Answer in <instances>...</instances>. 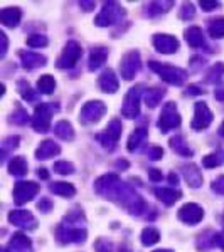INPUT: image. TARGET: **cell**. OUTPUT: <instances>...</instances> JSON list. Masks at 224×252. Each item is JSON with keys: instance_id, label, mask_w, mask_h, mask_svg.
<instances>
[{"instance_id": "1", "label": "cell", "mask_w": 224, "mask_h": 252, "mask_svg": "<svg viewBox=\"0 0 224 252\" xmlns=\"http://www.w3.org/2000/svg\"><path fill=\"white\" fill-rule=\"evenodd\" d=\"M95 192L100 197L123 207L132 215H142L147 209V204L140 193L135 192V189H132L128 184L121 182L116 173H107L98 178L95 182Z\"/></svg>"}, {"instance_id": "2", "label": "cell", "mask_w": 224, "mask_h": 252, "mask_svg": "<svg viewBox=\"0 0 224 252\" xmlns=\"http://www.w3.org/2000/svg\"><path fill=\"white\" fill-rule=\"evenodd\" d=\"M149 67L152 69V71H155L162 81H165L167 84H172V86H182L187 79V71H184V69H181V67L162 64V63H157V61H150Z\"/></svg>"}, {"instance_id": "3", "label": "cell", "mask_w": 224, "mask_h": 252, "mask_svg": "<svg viewBox=\"0 0 224 252\" xmlns=\"http://www.w3.org/2000/svg\"><path fill=\"white\" fill-rule=\"evenodd\" d=\"M125 15H127V10H125L118 2H107L100 14L96 15L95 24L98 27L115 26V24L121 22V20L125 19Z\"/></svg>"}, {"instance_id": "4", "label": "cell", "mask_w": 224, "mask_h": 252, "mask_svg": "<svg viewBox=\"0 0 224 252\" xmlns=\"http://www.w3.org/2000/svg\"><path fill=\"white\" fill-rule=\"evenodd\" d=\"M88 232L86 229H81L79 225H69V223L61 222L56 227V241L61 246H68V244H83L86 241Z\"/></svg>"}, {"instance_id": "5", "label": "cell", "mask_w": 224, "mask_h": 252, "mask_svg": "<svg viewBox=\"0 0 224 252\" xmlns=\"http://www.w3.org/2000/svg\"><path fill=\"white\" fill-rule=\"evenodd\" d=\"M144 93V86L137 84V86L130 88L128 93L125 94L123 104H121V116L128 118V120H135L140 116V97Z\"/></svg>"}, {"instance_id": "6", "label": "cell", "mask_w": 224, "mask_h": 252, "mask_svg": "<svg viewBox=\"0 0 224 252\" xmlns=\"http://www.w3.org/2000/svg\"><path fill=\"white\" fill-rule=\"evenodd\" d=\"M81 56H83V47L76 40H68L61 56L56 61V66L59 69H71L79 63Z\"/></svg>"}, {"instance_id": "7", "label": "cell", "mask_w": 224, "mask_h": 252, "mask_svg": "<svg viewBox=\"0 0 224 252\" xmlns=\"http://www.w3.org/2000/svg\"><path fill=\"white\" fill-rule=\"evenodd\" d=\"M181 121L182 120H181V115H179V111H177L176 103L169 101V103H165L164 108H162L157 125H158V129H160L162 133H167L174 128H179V126H181Z\"/></svg>"}, {"instance_id": "8", "label": "cell", "mask_w": 224, "mask_h": 252, "mask_svg": "<svg viewBox=\"0 0 224 252\" xmlns=\"http://www.w3.org/2000/svg\"><path fill=\"white\" fill-rule=\"evenodd\" d=\"M107 113V104L100 99L88 101L79 111V123L81 125H93L98 123Z\"/></svg>"}, {"instance_id": "9", "label": "cell", "mask_w": 224, "mask_h": 252, "mask_svg": "<svg viewBox=\"0 0 224 252\" xmlns=\"http://www.w3.org/2000/svg\"><path fill=\"white\" fill-rule=\"evenodd\" d=\"M121 131H123V128H121V121L120 120H112L107 125V128H105V133L96 135V140H98V143L103 146V148H107L108 152H112V150H115L118 140H120Z\"/></svg>"}, {"instance_id": "10", "label": "cell", "mask_w": 224, "mask_h": 252, "mask_svg": "<svg viewBox=\"0 0 224 252\" xmlns=\"http://www.w3.org/2000/svg\"><path fill=\"white\" fill-rule=\"evenodd\" d=\"M39 184H36V182H17L14 187V192H12L14 204L19 207L27 204L39 193Z\"/></svg>"}, {"instance_id": "11", "label": "cell", "mask_w": 224, "mask_h": 252, "mask_svg": "<svg viewBox=\"0 0 224 252\" xmlns=\"http://www.w3.org/2000/svg\"><path fill=\"white\" fill-rule=\"evenodd\" d=\"M52 104L40 103L34 109V116H32V128L37 133H46L51 128V116H52Z\"/></svg>"}, {"instance_id": "12", "label": "cell", "mask_w": 224, "mask_h": 252, "mask_svg": "<svg viewBox=\"0 0 224 252\" xmlns=\"http://www.w3.org/2000/svg\"><path fill=\"white\" fill-rule=\"evenodd\" d=\"M142 67L138 51H130L120 61V74L125 81H132Z\"/></svg>"}, {"instance_id": "13", "label": "cell", "mask_w": 224, "mask_h": 252, "mask_svg": "<svg viewBox=\"0 0 224 252\" xmlns=\"http://www.w3.org/2000/svg\"><path fill=\"white\" fill-rule=\"evenodd\" d=\"M213 111L209 109L206 103H202V101H197V103L194 104V118H192V126L194 131H202V129L209 128L211 123H213Z\"/></svg>"}, {"instance_id": "14", "label": "cell", "mask_w": 224, "mask_h": 252, "mask_svg": "<svg viewBox=\"0 0 224 252\" xmlns=\"http://www.w3.org/2000/svg\"><path fill=\"white\" fill-rule=\"evenodd\" d=\"M9 222L12 225L20 227L26 230H36L37 229V219L34 217V214L24 209H15L9 214Z\"/></svg>"}, {"instance_id": "15", "label": "cell", "mask_w": 224, "mask_h": 252, "mask_svg": "<svg viewBox=\"0 0 224 252\" xmlns=\"http://www.w3.org/2000/svg\"><path fill=\"white\" fill-rule=\"evenodd\" d=\"M177 217L179 220L187 223V225H195V223H199L204 219V209L201 205L189 202V204H184L179 209Z\"/></svg>"}, {"instance_id": "16", "label": "cell", "mask_w": 224, "mask_h": 252, "mask_svg": "<svg viewBox=\"0 0 224 252\" xmlns=\"http://www.w3.org/2000/svg\"><path fill=\"white\" fill-rule=\"evenodd\" d=\"M152 44L158 52H162V54H174V52H177L179 47H181L179 40L174 37V35H169V34H155L152 39Z\"/></svg>"}, {"instance_id": "17", "label": "cell", "mask_w": 224, "mask_h": 252, "mask_svg": "<svg viewBox=\"0 0 224 252\" xmlns=\"http://www.w3.org/2000/svg\"><path fill=\"white\" fill-rule=\"evenodd\" d=\"M2 252H34V249H32V241L26 234L15 232Z\"/></svg>"}, {"instance_id": "18", "label": "cell", "mask_w": 224, "mask_h": 252, "mask_svg": "<svg viewBox=\"0 0 224 252\" xmlns=\"http://www.w3.org/2000/svg\"><path fill=\"white\" fill-rule=\"evenodd\" d=\"M20 58V64H22L24 69L27 71H34L37 67H44L47 64V58L42 54H37V52H31V51H20L19 52Z\"/></svg>"}, {"instance_id": "19", "label": "cell", "mask_w": 224, "mask_h": 252, "mask_svg": "<svg viewBox=\"0 0 224 252\" xmlns=\"http://www.w3.org/2000/svg\"><path fill=\"white\" fill-rule=\"evenodd\" d=\"M98 86L101 88L103 93H108V94H115L120 88V83H118V78L113 72V69H105L103 72L98 78Z\"/></svg>"}, {"instance_id": "20", "label": "cell", "mask_w": 224, "mask_h": 252, "mask_svg": "<svg viewBox=\"0 0 224 252\" xmlns=\"http://www.w3.org/2000/svg\"><path fill=\"white\" fill-rule=\"evenodd\" d=\"M20 19H22V10L19 7H7V9H2V12H0V22L9 29H15L19 26Z\"/></svg>"}, {"instance_id": "21", "label": "cell", "mask_w": 224, "mask_h": 252, "mask_svg": "<svg viewBox=\"0 0 224 252\" xmlns=\"http://www.w3.org/2000/svg\"><path fill=\"white\" fill-rule=\"evenodd\" d=\"M61 153V146L58 143H54V140H44L40 141V145L36 150V158L37 160H47Z\"/></svg>"}, {"instance_id": "22", "label": "cell", "mask_w": 224, "mask_h": 252, "mask_svg": "<svg viewBox=\"0 0 224 252\" xmlns=\"http://www.w3.org/2000/svg\"><path fill=\"white\" fill-rule=\"evenodd\" d=\"M182 175H184V178H186V182H187V185L190 187V189H199V187L202 185V173H201V170L197 168L195 165H184L182 166Z\"/></svg>"}, {"instance_id": "23", "label": "cell", "mask_w": 224, "mask_h": 252, "mask_svg": "<svg viewBox=\"0 0 224 252\" xmlns=\"http://www.w3.org/2000/svg\"><path fill=\"white\" fill-rule=\"evenodd\" d=\"M153 193H155V197L162 202V204H165L169 207L174 205L179 198L182 197V193L179 192V190L169 189V187H155V189H153Z\"/></svg>"}, {"instance_id": "24", "label": "cell", "mask_w": 224, "mask_h": 252, "mask_svg": "<svg viewBox=\"0 0 224 252\" xmlns=\"http://www.w3.org/2000/svg\"><path fill=\"white\" fill-rule=\"evenodd\" d=\"M108 59V49L107 47H93L89 52V59H88V69L89 71H96L107 63Z\"/></svg>"}, {"instance_id": "25", "label": "cell", "mask_w": 224, "mask_h": 252, "mask_svg": "<svg viewBox=\"0 0 224 252\" xmlns=\"http://www.w3.org/2000/svg\"><path fill=\"white\" fill-rule=\"evenodd\" d=\"M184 37H186V42L189 44L190 47H202V46H206L202 29H201V27H197V26H190L189 29H186Z\"/></svg>"}, {"instance_id": "26", "label": "cell", "mask_w": 224, "mask_h": 252, "mask_svg": "<svg viewBox=\"0 0 224 252\" xmlns=\"http://www.w3.org/2000/svg\"><path fill=\"white\" fill-rule=\"evenodd\" d=\"M174 7V2H150L144 5V15L145 17H157L165 12H169Z\"/></svg>"}, {"instance_id": "27", "label": "cell", "mask_w": 224, "mask_h": 252, "mask_svg": "<svg viewBox=\"0 0 224 252\" xmlns=\"http://www.w3.org/2000/svg\"><path fill=\"white\" fill-rule=\"evenodd\" d=\"M169 145H170V148L174 150V152L177 153V155H181V157H186V158H190L194 155V150L190 148L189 143L184 140L182 136H172L170 138V141H169Z\"/></svg>"}, {"instance_id": "28", "label": "cell", "mask_w": 224, "mask_h": 252, "mask_svg": "<svg viewBox=\"0 0 224 252\" xmlns=\"http://www.w3.org/2000/svg\"><path fill=\"white\" fill-rule=\"evenodd\" d=\"M147 135H149V131H147V128H144V126H140V128H137L135 131L130 135L128 141H127V150L130 153L137 152L138 148L142 146V143L147 140Z\"/></svg>"}, {"instance_id": "29", "label": "cell", "mask_w": 224, "mask_h": 252, "mask_svg": "<svg viewBox=\"0 0 224 252\" xmlns=\"http://www.w3.org/2000/svg\"><path fill=\"white\" fill-rule=\"evenodd\" d=\"M29 172V165H27V160L24 157H14L9 161V173L12 177H24Z\"/></svg>"}, {"instance_id": "30", "label": "cell", "mask_w": 224, "mask_h": 252, "mask_svg": "<svg viewBox=\"0 0 224 252\" xmlns=\"http://www.w3.org/2000/svg\"><path fill=\"white\" fill-rule=\"evenodd\" d=\"M49 190L54 195H59V197L64 198H71L76 195L75 185L68 184V182H54V184H51V187H49Z\"/></svg>"}, {"instance_id": "31", "label": "cell", "mask_w": 224, "mask_h": 252, "mask_svg": "<svg viewBox=\"0 0 224 252\" xmlns=\"http://www.w3.org/2000/svg\"><path fill=\"white\" fill-rule=\"evenodd\" d=\"M145 104L147 108L153 109L158 106V103L162 101V97L165 96V89L164 88H152V89H147L145 91Z\"/></svg>"}, {"instance_id": "32", "label": "cell", "mask_w": 224, "mask_h": 252, "mask_svg": "<svg viewBox=\"0 0 224 252\" xmlns=\"http://www.w3.org/2000/svg\"><path fill=\"white\" fill-rule=\"evenodd\" d=\"M54 133H56V136L61 138V140H66V141L75 140V129H73V125L66 120L58 121V123L54 125Z\"/></svg>"}, {"instance_id": "33", "label": "cell", "mask_w": 224, "mask_h": 252, "mask_svg": "<svg viewBox=\"0 0 224 252\" xmlns=\"http://www.w3.org/2000/svg\"><path fill=\"white\" fill-rule=\"evenodd\" d=\"M140 241L145 247L155 246V244L160 241V232H158L155 227H145L140 234Z\"/></svg>"}, {"instance_id": "34", "label": "cell", "mask_w": 224, "mask_h": 252, "mask_svg": "<svg viewBox=\"0 0 224 252\" xmlns=\"http://www.w3.org/2000/svg\"><path fill=\"white\" fill-rule=\"evenodd\" d=\"M56 89V79L51 74H44L37 79V91L40 94H52Z\"/></svg>"}, {"instance_id": "35", "label": "cell", "mask_w": 224, "mask_h": 252, "mask_svg": "<svg viewBox=\"0 0 224 252\" xmlns=\"http://www.w3.org/2000/svg\"><path fill=\"white\" fill-rule=\"evenodd\" d=\"M17 91H19V94L27 101V103H36V101H37V94H36L34 89L31 88V84L27 83L26 79L17 81Z\"/></svg>"}, {"instance_id": "36", "label": "cell", "mask_w": 224, "mask_h": 252, "mask_svg": "<svg viewBox=\"0 0 224 252\" xmlns=\"http://www.w3.org/2000/svg\"><path fill=\"white\" fill-rule=\"evenodd\" d=\"M207 32L213 39H223L224 37V17H218L209 20L207 24Z\"/></svg>"}, {"instance_id": "37", "label": "cell", "mask_w": 224, "mask_h": 252, "mask_svg": "<svg viewBox=\"0 0 224 252\" xmlns=\"http://www.w3.org/2000/svg\"><path fill=\"white\" fill-rule=\"evenodd\" d=\"M224 76V64L223 63H216L213 67L207 71L206 78H204V83L207 84H216L221 81V78Z\"/></svg>"}, {"instance_id": "38", "label": "cell", "mask_w": 224, "mask_h": 252, "mask_svg": "<svg viewBox=\"0 0 224 252\" xmlns=\"http://www.w3.org/2000/svg\"><path fill=\"white\" fill-rule=\"evenodd\" d=\"M202 165H204L206 168H216V166L224 165V150H219V152L204 157L202 158Z\"/></svg>"}, {"instance_id": "39", "label": "cell", "mask_w": 224, "mask_h": 252, "mask_svg": "<svg viewBox=\"0 0 224 252\" xmlns=\"http://www.w3.org/2000/svg\"><path fill=\"white\" fill-rule=\"evenodd\" d=\"M20 143V138L19 136H9L3 140L2 143V161H5V158L10 155V153H14V150L17 148Z\"/></svg>"}, {"instance_id": "40", "label": "cell", "mask_w": 224, "mask_h": 252, "mask_svg": "<svg viewBox=\"0 0 224 252\" xmlns=\"http://www.w3.org/2000/svg\"><path fill=\"white\" fill-rule=\"evenodd\" d=\"M27 121H29V115H27V111L24 108H17L14 113H12V116H10V123H14V125H19V126H22V125H27Z\"/></svg>"}, {"instance_id": "41", "label": "cell", "mask_w": 224, "mask_h": 252, "mask_svg": "<svg viewBox=\"0 0 224 252\" xmlns=\"http://www.w3.org/2000/svg\"><path fill=\"white\" fill-rule=\"evenodd\" d=\"M26 42L29 47H46L49 44V39L42 34H32L26 39Z\"/></svg>"}, {"instance_id": "42", "label": "cell", "mask_w": 224, "mask_h": 252, "mask_svg": "<svg viewBox=\"0 0 224 252\" xmlns=\"http://www.w3.org/2000/svg\"><path fill=\"white\" fill-rule=\"evenodd\" d=\"M81 220H84V214L83 210L79 209H73L71 212L66 214V217H64V223H69V225H78Z\"/></svg>"}, {"instance_id": "43", "label": "cell", "mask_w": 224, "mask_h": 252, "mask_svg": "<svg viewBox=\"0 0 224 252\" xmlns=\"http://www.w3.org/2000/svg\"><path fill=\"white\" fill-rule=\"evenodd\" d=\"M54 172L59 173V175H71V173H75V165L69 163V161H66V160L56 161Z\"/></svg>"}, {"instance_id": "44", "label": "cell", "mask_w": 224, "mask_h": 252, "mask_svg": "<svg viewBox=\"0 0 224 252\" xmlns=\"http://www.w3.org/2000/svg\"><path fill=\"white\" fill-rule=\"evenodd\" d=\"M194 15H195L194 3H190V2L182 3V9H181V12H179V17H181L182 20H189V19H192Z\"/></svg>"}, {"instance_id": "45", "label": "cell", "mask_w": 224, "mask_h": 252, "mask_svg": "<svg viewBox=\"0 0 224 252\" xmlns=\"http://www.w3.org/2000/svg\"><path fill=\"white\" fill-rule=\"evenodd\" d=\"M95 251L96 252H113V244H112V241H108V239L100 237L95 242Z\"/></svg>"}, {"instance_id": "46", "label": "cell", "mask_w": 224, "mask_h": 252, "mask_svg": "<svg viewBox=\"0 0 224 252\" xmlns=\"http://www.w3.org/2000/svg\"><path fill=\"white\" fill-rule=\"evenodd\" d=\"M199 5H201L202 10L213 12V10L221 7V2H218V0H201V2H199Z\"/></svg>"}, {"instance_id": "47", "label": "cell", "mask_w": 224, "mask_h": 252, "mask_svg": "<svg viewBox=\"0 0 224 252\" xmlns=\"http://www.w3.org/2000/svg\"><path fill=\"white\" fill-rule=\"evenodd\" d=\"M211 189H213L214 193L224 195V175H221V177L216 178L213 184H211Z\"/></svg>"}, {"instance_id": "48", "label": "cell", "mask_w": 224, "mask_h": 252, "mask_svg": "<svg viewBox=\"0 0 224 252\" xmlns=\"http://www.w3.org/2000/svg\"><path fill=\"white\" fill-rule=\"evenodd\" d=\"M147 155H149L150 160H160V158L164 157V150H162L160 146H150Z\"/></svg>"}, {"instance_id": "49", "label": "cell", "mask_w": 224, "mask_h": 252, "mask_svg": "<svg viewBox=\"0 0 224 252\" xmlns=\"http://www.w3.org/2000/svg\"><path fill=\"white\" fill-rule=\"evenodd\" d=\"M37 209L42 210V212H49V210H52V202L49 200L47 197H42L40 200L37 202Z\"/></svg>"}, {"instance_id": "50", "label": "cell", "mask_w": 224, "mask_h": 252, "mask_svg": "<svg viewBox=\"0 0 224 252\" xmlns=\"http://www.w3.org/2000/svg\"><path fill=\"white\" fill-rule=\"evenodd\" d=\"M206 64V59H202L201 56H194L192 59H190V67H192V71H197V69H201L202 66Z\"/></svg>"}, {"instance_id": "51", "label": "cell", "mask_w": 224, "mask_h": 252, "mask_svg": "<svg viewBox=\"0 0 224 252\" xmlns=\"http://www.w3.org/2000/svg\"><path fill=\"white\" fill-rule=\"evenodd\" d=\"M199 94H204V89L195 86V84H190L187 88V91H184V96H199Z\"/></svg>"}, {"instance_id": "52", "label": "cell", "mask_w": 224, "mask_h": 252, "mask_svg": "<svg viewBox=\"0 0 224 252\" xmlns=\"http://www.w3.org/2000/svg\"><path fill=\"white\" fill-rule=\"evenodd\" d=\"M0 40H2V51H0V58H5L7 54V49H9V39H7V35L3 34V32H0Z\"/></svg>"}, {"instance_id": "53", "label": "cell", "mask_w": 224, "mask_h": 252, "mask_svg": "<svg viewBox=\"0 0 224 252\" xmlns=\"http://www.w3.org/2000/svg\"><path fill=\"white\" fill-rule=\"evenodd\" d=\"M149 178L152 182H160L162 180V172H158L157 168H150L149 170Z\"/></svg>"}, {"instance_id": "54", "label": "cell", "mask_w": 224, "mask_h": 252, "mask_svg": "<svg viewBox=\"0 0 224 252\" xmlns=\"http://www.w3.org/2000/svg\"><path fill=\"white\" fill-rule=\"evenodd\" d=\"M79 7L83 10H86V12H89V10H93L96 7V2H79Z\"/></svg>"}, {"instance_id": "55", "label": "cell", "mask_w": 224, "mask_h": 252, "mask_svg": "<svg viewBox=\"0 0 224 252\" xmlns=\"http://www.w3.org/2000/svg\"><path fill=\"white\" fill-rule=\"evenodd\" d=\"M214 97L218 101H224V89H216V91H214Z\"/></svg>"}, {"instance_id": "56", "label": "cell", "mask_w": 224, "mask_h": 252, "mask_svg": "<svg viewBox=\"0 0 224 252\" xmlns=\"http://www.w3.org/2000/svg\"><path fill=\"white\" fill-rule=\"evenodd\" d=\"M37 175H39V178H42V180H47V178H49V173H47L46 168H39Z\"/></svg>"}, {"instance_id": "57", "label": "cell", "mask_w": 224, "mask_h": 252, "mask_svg": "<svg viewBox=\"0 0 224 252\" xmlns=\"http://www.w3.org/2000/svg\"><path fill=\"white\" fill-rule=\"evenodd\" d=\"M169 182L172 185H177V182H179V177H177V173H169Z\"/></svg>"}, {"instance_id": "58", "label": "cell", "mask_w": 224, "mask_h": 252, "mask_svg": "<svg viewBox=\"0 0 224 252\" xmlns=\"http://www.w3.org/2000/svg\"><path fill=\"white\" fill-rule=\"evenodd\" d=\"M130 163L128 161H125V160H118L116 161V168H128Z\"/></svg>"}, {"instance_id": "59", "label": "cell", "mask_w": 224, "mask_h": 252, "mask_svg": "<svg viewBox=\"0 0 224 252\" xmlns=\"http://www.w3.org/2000/svg\"><path fill=\"white\" fill-rule=\"evenodd\" d=\"M118 252H132V249H130L128 246H121V247H120V251H118Z\"/></svg>"}, {"instance_id": "60", "label": "cell", "mask_w": 224, "mask_h": 252, "mask_svg": "<svg viewBox=\"0 0 224 252\" xmlns=\"http://www.w3.org/2000/svg\"><path fill=\"white\" fill-rule=\"evenodd\" d=\"M219 136H223V138H224V121L221 123V126H219Z\"/></svg>"}, {"instance_id": "61", "label": "cell", "mask_w": 224, "mask_h": 252, "mask_svg": "<svg viewBox=\"0 0 224 252\" xmlns=\"http://www.w3.org/2000/svg\"><path fill=\"white\" fill-rule=\"evenodd\" d=\"M153 252H174L172 249H158V251H153Z\"/></svg>"}, {"instance_id": "62", "label": "cell", "mask_w": 224, "mask_h": 252, "mask_svg": "<svg viewBox=\"0 0 224 252\" xmlns=\"http://www.w3.org/2000/svg\"><path fill=\"white\" fill-rule=\"evenodd\" d=\"M223 225H224V217H223Z\"/></svg>"}]
</instances>
